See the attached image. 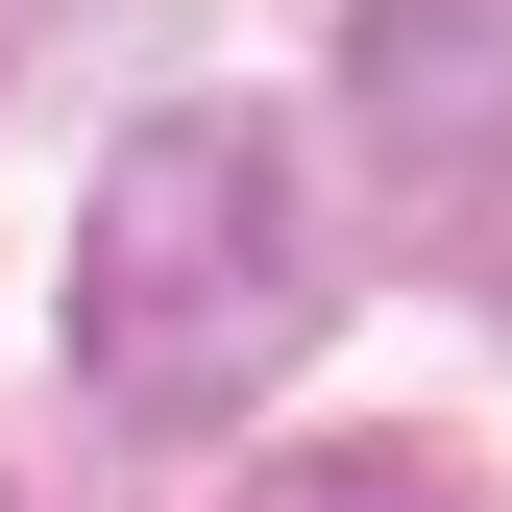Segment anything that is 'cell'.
Here are the masks:
<instances>
[{"label":"cell","mask_w":512,"mask_h":512,"mask_svg":"<svg viewBox=\"0 0 512 512\" xmlns=\"http://www.w3.org/2000/svg\"><path fill=\"white\" fill-rule=\"evenodd\" d=\"M244 512H464V488H439L415 439H317V464H269Z\"/></svg>","instance_id":"3"},{"label":"cell","mask_w":512,"mask_h":512,"mask_svg":"<svg viewBox=\"0 0 512 512\" xmlns=\"http://www.w3.org/2000/svg\"><path fill=\"white\" fill-rule=\"evenodd\" d=\"M293 317H317L293 122H269V98L122 122V171H98V220H74V366H98V415H122V439L244 415V391L293 366Z\"/></svg>","instance_id":"1"},{"label":"cell","mask_w":512,"mask_h":512,"mask_svg":"<svg viewBox=\"0 0 512 512\" xmlns=\"http://www.w3.org/2000/svg\"><path fill=\"white\" fill-rule=\"evenodd\" d=\"M342 122H366V171L415 220H464L512 171V0H366L342 25Z\"/></svg>","instance_id":"2"}]
</instances>
